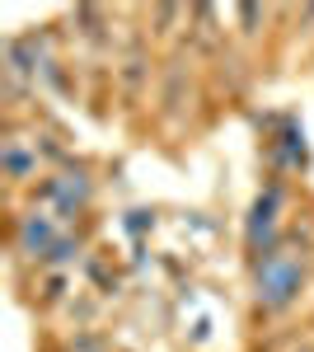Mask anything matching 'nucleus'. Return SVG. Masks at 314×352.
Returning a JSON list of instances; mask_svg holds the SVG:
<instances>
[{
	"label": "nucleus",
	"instance_id": "nucleus-1",
	"mask_svg": "<svg viewBox=\"0 0 314 352\" xmlns=\"http://www.w3.org/2000/svg\"><path fill=\"white\" fill-rule=\"evenodd\" d=\"M314 277V254L300 244H282L272 254H262L249 263V300H254V315L262 320H282L291 315L300 296L310 292Z\"/></svg>",
	"mask_w": 314,
	"mask_h": 352
},
{
	"label": "nucleus",
	"instance_id": "nucleus-2",
	"mask_svg": "<svg viewBox=\"0 0 314 352\" xmlns=\"http://www.w3.org/2000/svg\"><path fill=\"white\" fill-rule=\"evenodd\" d=\"M287 202H291L287 179H267L258 188V197L249 202L244 226H239V235H244V263H254V258H262V254H272V249L287 244Z\"/></svg>",
	"mask_w": 314,
	"mask_h": 352
},
{
	"label": "nucleus",
	"instance_id": "nucleus-3",
	"mask_svg": "<svg viewBox=\"0 0 314 352\" xmlns=\"http://www.w3.org/2000/svg\"><path fill=\"white\" fill-rule=\"evenodd\" d=\"M61 221L47 212V207H24V212H10V226H5V244L14 254V263H43V254L61 240Z\"/></svg>",
	"mask_w": 314,
	"mask_h": 352
},
{
	"label": "nucleus",
	"instance_id": "nucleus-4",
	"mask_svg": "<svg viewBox=\"0 0 314 352\" xmlns=\"http://www.w3.org/2000/svg\"><path fill=\"white\" fill-rule=\"evenodd\" d=\"M56 174V202H52V217L61 226H76V221L89 217V207H94V197H99V179H94V169L71 155V160L61 164V169H47Z\"/></svg>",
	"mask_w": 314,
	"mask_h": 352
},
{
	"label": "nucleus",
	"instance_id": "nucleus-5",
	"mask_svg": "<svg viewBox=\"0 0 314 352\" xmlns=\"http://www.w3.org/2000/svg\"><path fill=\"white\" fill-rule=\"evenodd\" d=\"M267 169H272V179H287L291 174H305L310 169V146H305V127L291 118V113H277V118H267Z\"/></svg>",
	"mask_w": 314,
	"mask_h": 352
},
{
	"label": "nucleus",
	"instance_id": "nucleus-6",
	"mask_svg": "<svg viewBox=\"0 0 314 352\" xmlns=\"http://www.w3.org/2000/svg\"><path fill=\"white\" fill-rule=\"evenodd\" d=\"M0 174L10 188H33L47 169L33 151V136H24V122L19 118H5V141H0Z\"/></svg>",
	"mask_w": 314,
	"mask_h": 352
},
{
	"label": "nucleus",
	"instance_id": "nucleus-7",
	"mask_svg": "<svg viewBox=\"0 0 314 352\" xmlns=\"http://www.w3.org/2000/svg\"><path fill=\"white\" fill-rule=\"evenodd\" d=\"M113 76H117V85H122V94H127V99L146 94L150 80H155V47H146L141 38H131L127 52H122V61L113 66Z\"/></svg>",
	"mask_w": 314,
	"mask_h": 352
},
{
	"label": "nucleus",
	"instance_id": "nucleus-8",
	"mask_svg": "<svg viewBox=\"0 0 314 352\" xmlns=\"http://www.w3.org/2000/svg\"><path fill=\"white\" fill-rule=\"evenodd\" d=\"M66 33H76L80 43H89L94 52L104 56V52H113V14L108 10H99V5H76L71 14H66Z\"/></svg>",
	"mask_w": 314,
	"mask_h": 352
},
{
	"label": "nucleus",
	"instance_id": "nucleus-9",
	"mask_svg": "<svg viewBox=\"0 0 314 352\" xmlns=\"http://www.w3.org/2000/svg\"><path fill=\"white\" fill-rule=\"evenodd\" d=\"M85 258H89V240H85L80 230H61V240L43 254L38 272H71L76 263H85Z\"/></svg>",
	"mask_w": 314,
	"mask_h": 352
},
{
	"label": "nucleus",
	"instance_id": "nucleus-10",
	"mask_svg": "<svg viewBox=\"0 0 314 352\" xmlns=\"http://www.w3.org/2000/svg\"><path fill=\"white\" fill-rule=\"evenodd\" d=\"M66 296H71V272H43L38 305H43V310H56V305H66Z\"/></svg>",
	"mask_w": 314,
	"mask_h": 352
},
{
	"label": "nucleus",
	"instance_id": "nucleus-11",
	"mask_svg": "<svg viewBox=\"0 0 314 352\" xmlns=\"http://www.w3.org/2000/svg\"><path fill=\"white\" fill-rule=\"evenodd\" d=\"M230 14H235V24H239L235 33L244 38V43H249V38H258V33H262V24L272 19V10H262V5H235Z\"/></svg>",
	"mask_w": 314,
	"mask_h": 352
},
{
	"label": "nucleus",
	"instance_id": "nucleus-12",
	"mask_svg": "<svg viewBox=\"0 0 314 352\" xmlns=\"http://www.w3.org/2000/svg\"><path fill=\"white\" fill-rule=\"evenodd\" d=\"M150 33H155V38H174V33H179V24H188V10L183 5H155V10H150Z\"/></svg>",
	"mask_w": 314,
	"mask_h": 352
},
{
	"label": "nucleus",
	"instance_id": "nucleus-13",
	"mask_svg": "<svg viewBox=\"0 0 314 352\" xmlns=\"http://www.w3.org/2000/svg\"><path fill=\"white\" fill-rule=\"evenodd\" d=\"M80 268H85V277H89V282H94V287H99L104 296H113V292H117V272L108 268V263L99 258V254H89V258H85Z\"/></svg>",
	"mask_w": 314,
	"mask_h": 352
},
{
	"label": "nucleus",
	"instance_id": "nucleus-14",
	"mask_svg": "<svg viewBox=\"0 0 314 352\" xmlns=\"http://www.w3.org/2000/svg\"><path fill=\"white\" fill-rule=\"evenodd\" d=\"M122 226H127V235H136V240H141L146 230H155V212H150V207H131Z\"/></svg>",
	"mask_w": 314,
	"mask_h": 352
},
{
	"label": "nucleus",
	"instance_id": "nucleus-15",
	"mask_svg": "<svg viewBox=\"0 0 314 352\" xmlns=\"http://www.w3.org/2000/svg\"><path fill=\"white\" fill-rule=\"evenodd\" d=\"M108 343H104V333H80V338H71L66 343V352H104Z\"/></svg>",
	"mask_w": 314,
	"mask_h": 352
},
{
	"label": "nucleus",
	"instance_id": "nucleus-16",
	"mask_svg": "<svg viewBox=\"0 0 314 352\" xmlns=\"http://www.w3.org/2000/svg\"><path fill=\"white\" fill-rule=\"evenodd\" d=\"M188 338H192V343H207V338H211V320H207V315L192 320V333H188Z\"/></svg>",
	"mask_w": 314,
	"mask_h": 352
},
{
	"label": "nucleus",
	"instance_id": "nucleus-17",
	"mask_svg": "<svg viewBox=\"0 0 314 352\" xmlns=\"http://www.w3.org/2000/svg\"><path fill=\"white\" fill-rule=\"evenodd\" d=\"M295 352H314V343H300V348H295Z\"/></svg>",
	"mask_w": 314,
	"mask_h": 352
}]
</instances>
